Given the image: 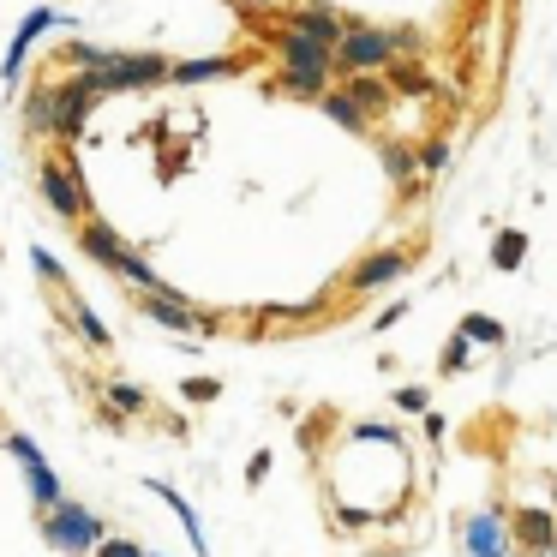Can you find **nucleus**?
<instances>
[{
	"mask_svg": "<svg viewBox=\"0 0 557 557\" xmlns=\"http://www.w3.org/2000/svg\"><path fill=\"white\" fill-rule=\"evenodd\" d=\"M420 36L414 30H384V24H348L342 30V42L330 48V66L342 72V78H354V72H384L390 60H402L408 48H414Z\"/></svg>",
	"mask_w": 557,
	"mask_h": 557,
	"instance_id": "nucleus-1",
	"label": "nucleus"
},
{
	"mask_svg": "<svg viewBox=\"0 0 557 557\" xmlns=\"http://www.w3.org/2000/svg\"><path fill=\"white\" fill-rule=\"evenodd\" d=\"M102 534H108L102 516H96L90 504H78V498H60L54 510H42V540L66 557H90L102 546Z\"/></svg>",
	"mask_w": 557,
	"mask_h": 557,
	"instance_id": "nucleus-2",
	"label": "nucleus"
},
{
	"mask_svg": "<svg viewBox=\"0 0 557 557\" xmlns=\"http://www.w3.org/2000/svg\"><path fill=\"white\" fill-rule=\"evenodd\" d=\"M36 186H42V204L60 216V222H84L90 216V186L78 174V162L66 150H54L42 168H36Z\"/></svg>",
	"mask_w": 557,
	"mask_h": 557,
	"instance_id": "nucleus-3",
	"label": "nucleus"
},
{
	"mask_svg": "<svg viewBox=\"0 0 557 557\" xmlns=\"http://www.w3.org/2000/svg\"><path fill=\"white\" fill-rule=\"evenodd\" d=\"M168 84V54H114V66H102V96H138Z\"/></svg>",
	"mask_w": 557,
	"mask_h": 557,
	"instance_id": "nucleus-4",
	"label": "nucleus"
},
{
	"mask_svg": "<svg viewBox=\"0 0 557 557\" xmlns=\"http://www.w3.org/2000/svg\"><path fill=\"white\" fill-rule=\"evenodd\" d=\"M264 36H270V54H276V60H282L288 72H336V66H330V48H324V42H312V36L288 30V24H270Z\"/></svg>",
	"mask_w": 557,
	"mask_h": 557,
	"instance_id": "nucleus-5",
	"label": "nucleus"
},
{
	"mask_svg": "<svg viewBox=\"0 0 557 557\" xmlns=\"http://www.w3.org/2000/svg\"><path fill=\"white\" fill-rule=\"evenodd\" d=\"M282 24H288V30H300V36H312V42H324V48H336V42H342V30H348V18H342L330 0H300V6H282Z\"/></svg>",
	"mask_w": 557,
	"mask_h": 557,
	"instance_id": "nucleus-6",
	"label": "nucleus"
},
{
	"mask_svg": "<svg viewBox=\"0 0 557 557\" xmlns=\"http://www.w3.org/2000/svg\"><path fill=\"white\" fill-rule=\"evenodd\" d=\"M396 276H408V252L402 246H384V252H372V258H360L348 270V288L354 294H372V288H390Z\"/></svg>",
	"mask_w": 557,
	"mask_h": 557,
	"instance_id": "nucleus-7",
	"label": "nucleus"
},
{
	"mask_svg": "<svg viewBox=\"0 0 557 557\" xmlns=\"http://www.w3.org/2000/svg\"><path fill=\"white\" fill-rule=\"evenodd\" d=\"M78 252H84L90 264H102V270H114V264H120V258L132 252V240H120V234H114L108 222H96V216H84V222H78Z\"/></svg>",
	"mask_w": 557,
	"mask_h": 557,
	"instance_id": "nucleus-8",
	"label": "nucleus"
},
{
	"mask_svg": "<svg viewBox=\"0 0 557 557\" xmlns=\"http://www.w3.org/2000/svg\"><path fill=\"white\" fill-rule=\"evenodd\" d=\"M54 24V12L48 6H30V18L18 24V36H12V48H6V60H0V78L6 84H18V72H24V60H30V48H36V36Z\"/></svg>",
	"mask_w": 557,
	"mask_h": 557,
	"instance_id": "nucleus-9",
	"label": "nucleus"
},
{
	"mask_svg": "<svg viewBox=\"0 0 557 557\" xmlns=\"http://www.w3.org/2000/svg\"><path fill=\"white\" fill-rule=\"evenodd\" d=\"M462 540H468V557H504V552H510V528H504V516H498V510L468 516Z\"/></svg>",
	"mask_w": 557,
	"mask_h": 557,
	"instance_id": "nucleus-10",
	"label": "nucleus"
},
{
	"mask_svg": "<svg viewBox=\"0 0 557 557\" xmlns=\"http://www.w3.org/2000/svg\"><path fill=\"white\" fill-rule=\"evenodd\" d=\"M342 90L354 96V108H360L366 120H378V114H390V102H396V90L384 84V72H354V78H342Z\"/></svg>",
	"mask_w": 557,
	"mask_h": 557,
	"instance_id": "nucleus-11",
	"label": "nucleus"
},
{
	"mask_svg": "<svg viewBox=\"0 0 557 557\" xmlns=\"http://www.w3.org/2000/svg\"><path fill=\"white\" fill-rule=\"evenodd\" d=\"M246 60L234 54H210V60H168V84H210V78H234Z\"/></svg>",
	"mask_w": 557,
	"mask_h": 557,
	"instance_id": "nucleus-12",
	"label": "nucleus"
},
{
	"mask_svg": "<svg viewBox=\"0 0 557 557\" xmlns=\"http://www.w3.org/2000/svg\"><path fill=\"white\" fill-rule=\"evenodd\" d=\"M144 408H150V396H144L138 384H126V378H108V384H102V414H108L114 426H120V420H138Z\"/></svg>",
	"mask_w": 557,
	"mask_h": 557,
	"instance_id": "nucleus-13",
	"label": "nucleus"
},
{
	"mask_svg": "<svg viewBox=\"0 0 557 557\" xmlns=\"http://www.w3.org/2000/svg\"><path fill=\"white\" fill-rule=\"evenodd\" d=\"M150 492H156V498H162V504H168V510L180 516V528H186L192 552H198V557H210V540H204V528H198V510H192V504H186V498H180V492H174L168 480H150Z\"/></svg>",
	"mask_w": 557,
	"mask_h": 557,
	"instance_id": "nucleus-14",
	"label": "nucleus"
},
{
	"mask_svg": "<svg viewBox=\"0 0 557 557\" xmlns=\"http://www.w3.org/2000/svg\"><path fill=\"white\" fill-rule=\"evenodd\" d=\"M516 540H522L528 552H546V546H557V516H552V510H534V504H528V510L516 516Z\"/></svg>",
	"mask_w": 557,
	"mask_h": 557,
	"instance_id": "nucleus-15",
	"label": "nucleus"
},
{
	"mask_svg": "<svg viewBox=\"0 0 557 557\" xmlns=\"http://www.w3.org/2000/svg\"><path fill=\"white\" fill-rule=\"evenodd\" d=\"M18 126L30 138H54V102H48V84H36L24 102H18Z\"/></svg>",
	"mask_w": 557,
	"mask_h": 557,
	"instance_id": "nucleus-16",
	"label": "nucleus"
},
{
	"mask_svg": "<svg viewBox=\"0 0 557 557\" xmlns=\"http://www.w3.org/2000/svg\"><path fill=\"white\" fill-rule=\"evenodd\" d=\"M24 468V480H30V498H36V510H54L60 498H66V486H60V474L42 462V456H30V462H18Z\"/></svg>",
	"mask_w": 557,
	"mask_h": 557,
	"instance_id": "nucleus-17",
	"label": "nucleus"
},
{
	"mask_svg": "<svg viewBox=\"0 0 557 557\" xmlns=\"http://www.w3.org/2000/svg\"><path fill=\"white\" fill-rule=\"evenodd\" d=\"M66 294H72V288H66ZM66 312H72V330L84 336V348H96V354H108V348H114V336H108V324H102V318H96V312H90V306H84L78 294L66 300Z\"/></svg>",
	"mask_w": 557,
	"mask_h": 557,
	"instance_id": "nucleus-18",
	"label": "nucleus"
},
{
	"mask_svg": "<svg viewBox=\"0 0 557 557\" xmlns=\"http://www.w3.org/2000/svg\"><path fill=\"white\" fill-rule=\"evenodd\" d=\"M318 108H324V114H330V120H336L342 132H366V126H372V120H366V114L354 108V96H348L342 84H330V90L318 96Z\"/></svg>",
	"mask_w": 557,
	"mask_h": 557,
	"instance_id": "nucleus-19",
	"label": "nucleus"
},
{
	"mask_svg": "<svg viewBox=\"0 0 557 557\" xmlns=\"http://www.w3.org/2000/svg\"><path fill=\"white\" fill-rule=\"evenodd\" d=\"M330 78H336V72H288V66H282L276 90H282V96H300V102H318V96L330 90Z\"/></svg>",
	"mask_w": 557,
	"mask_h": 557,
	"instance_id": "nucleus-20",
	"label": "nucleus"
},
{
	"mask_svg": "<svg viewBox=\"0 0 557 557\" xmlns=\"http://www.w3.org/2000/svg\"><path fill=\"white\" fill-rule=\"evenodd\" d=\"M522 258H528V234H522V228H504L498 246H492V264H498V270H522Z\"/></svg>",
	"mask_w": 557,
	"mask_h": 557,
	"instance_id": "nucleus-21",
	"label": "nucleus"
},
{
	"mask_svg": "<svg viewBox=\"0 0 557 557\" xmlns=\"http://www.w3.org/2000/svg\"><path fill=\"white\" fill-rule=\"evenodd\" d=\"M462 336H468V342L498 348V342H504V324H498V318H486V312H468V318H462Z\"/></svg>",
	"mask_w": 557,
	"mask_h": 557,
	"instance_id": "nucleus-22",
	"label": "nucleus"
},
{
	"mask_svg": "<svg viewBox=\"0 0 557 557\" xmlns=\"http://www.w3.org/2000/svg\"><path fill=\"white\" fill-rule=\"evenodd\" d=\"M384 174L390 180H414L420 168H414V144H384Z\"/></svg>",
	"mask_w": 557,
	"mask_h": 557,
	"instance_id": "nucleus-23",
	"label": "nucleus"
},
{
	"mask_svg": "<svg viewBox=\"0 0 557 557\" xmlns=\"http://www.w3.org/2000/svg\"><path fill=\"white\" fill-rule=\"evenodd\" d=\"M444 162H450V144H444V138H432V144H414V168H420V174H438Z\"/></svg>",
	"mask_w": 557,
	"mask_h": 557,
	"instance_id": "nucleus-24",
	"label": "nucleus"
},
{
	"mask_svg": "<svg viewBox=\"0 0 557 557\" xmlns=\"http://www.w3.org/2000/svg\"><path fill=\"white\" fill-rule=\"evenodd\" d=\"M30 270H36V282H48V288H66V270L54 264V252H42V246H30Z\"/></svg>",
	"mask_w": 557,
	"mask_h": 557,
	"instance_id": "nucleus-25",
	"label": "nucleus"
},
{
	"mask_svg": "<svg viewBox=\"0 0 557 557\" xmlns=\"http://www.w3.org/2000/svg\"><path fill=\"white\" fill-rule=\"evenodd\" d=\"M180 396H186L192 408H204V402H216V396H222V384H216V378H186V384H180Z\"/></svg>",
	"mask_w": 557,
	"mask_h": 557,
	"instance_id": "nucleus-26",
	"label": "nucleus"
},
{
	"mask_svg": "<svg viewBox=\"0 0 557 557\" xmlns=\"http://www.w3.org/2000/svg\"><path fill=\"white\" fill-rule=\"evenodd\" d=\"M396 408H402V414H426V408H432V396H426L420 384H402V390H396Z\"/></svg>",
	"mask_w": 557,
	"mask_h": 557,
	"instance_id": "nucleus-27",
	"label": "nucleus"
},
{
	"mask_svg": "<svg viewBox=\"0 0 557 557\" xmlns=\"http://www.w3.org/2000/svg\"><path fill=\"white\" fill-rule=\"evenodd\" d=\"M90 557H144V546H132V540H120V534H102V546Z\"/></svg>",
	"mask_w": 557,
	"mask_h": 557,
	"instance_id": "nucleus-28",
	"label": "nucleus"
},
{
	"mask_svg": "<svg viewBox=\"0 0 557 557\" xmlns=\"http://www.w3.org/2000/svg\"><path fill=\"white\" fill-rule=\"evenodd\" d=\"M462 366H468V336L456 330V336H450V348H444V372H462Z\"/></svg>",
	"mask_w": 557,
	"mask_h": 557,
	"instance_id": "nucleus-29",
	"label": "nucleus"
},
{
	"mask_svg": "<svg viewBox=\"0 0 557 557\" xmlns=\"http://www.w3.org/2000/svg\"><path fill=\"white\" fill-rule=\"evenodd\" d=\"M318 306H264V318H282V324H294V318H312Z\"/></svg>",
	"mask_w": 557,
	"mask_h": 557,
	"instance_id": "nucleus-30",
	"label": "nucleus"
},
{
	"mask_svg": "<svg viewBox=\"0 0 557 557\" xmlns=\"http://www.w3.org/2000/svg\"><path fill=\"white\" fill-rule=\"evenodd\" d=\"M264 474H270V450H258V456H252V462H246V486H258V480H264Z\"/></svg>",
	"mask_w": 557,
	"mask_h": 557,
	"instance_id": "nucleus-31",
	"label": "nucleus"
},
{
	"mask_svg": "<svg viewBox=\"0 0 557 557\" xmlns=\"http://www.w3.org/2000/svg\"><path fill=\"white\" fill-rule=\"evenodd\" d=\"M402 312H408V300H396V306H384V312H378V330H390V324H402Z\"/></svg>",
	"mask_w": 557,
	"mask_h": 557,
	"instance_id": "nucleus-32",
	"label": "nucleus"
},
{
	"mask_svg": "<svg viewBox=\"0 0 557 557\" xmlns=\"http://www.w3.org/2000/svg\"><path fill=\"white\" fill-rule=\"evenodd\" d=\"M240 12H264V6H282V0H234Z\"/></svg>",
	"mask_w": 557,
	"mask_h": 557,
	"instance_id": "nucleus-33",
	"label": "nucleus"
},
{
	"mask_svg": "<svg viewBox=\"0 0 557 557\" xmlns=\"http://www.w3.org/2000/svg\"><path fill=\"white\" fill-rule=\"evenodd\" d=\"M534 557H557V546H546V552H534Z\"/></svg>",
	"mask_w": 557,
	"mask_h": 557,
	"instance_id": "nucleus-34",
	"label": "nucleus"
},
{
	"mask_svg": "<svg viewBox=\"0 0 557 557\" xmlns=\"http://www.w3.org/2000/svg\"><path fill=\"white\" fill-rule=\"evenodd\" d=\"M144 557H156V552H144Z\"/></svg>",
	"mask_w": 557,
	"mask_h": 557,
	"instance_id": "nucleus-35",
	"label": "nucleus"
}]
</instances>
